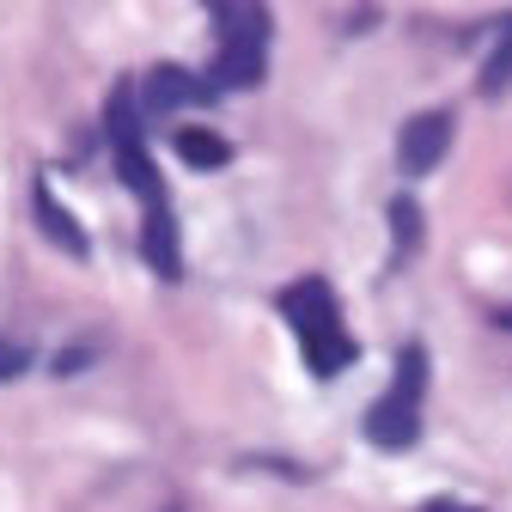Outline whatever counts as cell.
Here are the masks:
<instances>
[{
  "instance_id": "obj_1",
  "label": "cell",
  "mask_w": 512,
  "mask_h": 512,
  "mask_svg": "<svg viewBox=\"0 0 512 512\" xmlns=\"http://www.w3.org/2000/svg\"><path fill=\"white\" fill-rule=\"evenodd\" d=\"M281 317L293 324V336H299V348H305V366H311L317 378H336V372L354 366L360 348H354V336L342 330V305H336L330 281H317V275L293 281V287L281 293Z\"/></svg>"
},
{
  "instance_id": "obj_2",
  "label": "cell",
  "mask_w": 512,
  "mask_h": 512,
  "mask_svg": "<svg viewBox=\"0 0 512 512\" xmlns=\"http://www.w3.org/2000/svg\"><path fill=\"white\" fill-rule=\"evenodd\" d=\"M421 391H427V354L421 348H403L391 391L366 409V439L378 445V452H403V445L421 439Z\"/></svg>"
},
{
  "instance_id": "obj_3",
  "label": "cell",
  "mask_w": 512,
  "mask_h": 512,
  "mask_svg": "<svg viewBox=\"0 0 512 512\" xmlns=\"http://www.w3.org/2000/svg\"><path fill=\"white\" fill-rule=\"evenodd\" d=\"M220 31V61H214V80L220 86H263L269 74V13L263 7H214Z\"/></svg>"
},
{
  "instance_id": "obj_4",
  "label": "cell",
  "mask_w": 512,
  "mask_h": 512,
  "mask_svg": "<svg viewBox=\"0 0 512 512\" xmlns=\"http://www.w3.org/2000/svg\"><path fill=\"white\" fill-rule=\"evenodd\" d=\"M445 153H452V110H421V116L403 122V135H397L403 177H427Z\"/></svg>"
},
{
  "instance_id": "obj_5",
  "label": "cell",
  "mask_w": 512,
  "mask_h": 512,
  "mask_svg": "<svg viewBox=\"0 0 512 512\" xmlns=\"http://www.w3.org/2000/svg\"><path fill=\"white\" fill-rule=\"evenodd\" d=\"M208 98H214L208 80H196L189 68H177V61H159V68L141 80V110L147 116H171L183 104H208Z\"/></svg>"
},
{
  "instance_id": "obj_6",
  "label": "cell",
  "mask_w": 512,
  "mask_h": 512,
  "mask_svg": "<svg viewBox=\"0 0 512 512\" xmlns=\"http://www.w3.org/2000/svg\"><path fill=\"white\" fill-rule=\"evenodd\" d=\"M141 250L147 263L159 269V281H177L183 275V256H177V226H171V208H147V232H141Z\"/></svg>"
},
{
  "instance_id": "obj_7",
  "label": "cell",
  "mask_w": 512,
  "mask_h": 512,
  "mask_svg": "<svg viewBox=\"0 0 512 512\" xmlns=\"http://www.w3.org/2000/svg\"><path fill=\"white\" fill-rule=\"evenodd\" d=\"M104 135H110V153L141 147V104H135V86H116V92H110V104H104Z\"/></svg>"
},
{
  "instance_id": "obj_8",
  "label": "cell",
  "mask_w": 512,
  "mask_h": 512,
  "mask_svg": "<svg viewBox=\"0 0 512 512\" xmlns=\"http://www.w3.org/2000/svg\"><path fill=\"white\" fill-rule=\"evenodd\" d=\"M177 159L196 165V171H220L232 159V147L214 135V128H183V135H177Z\"/></svg>"
},
{
  "instance_id": "obj_9",
  "label": "cell",
  "mask_w": 512,
  "mask_h": 512,
  "mask_svg": "<svg viewBox=\"0 0 512 512\" xmlns=\"http://www.w3.org/2000/svg\"><path fill=\"white\" fill-rule=\"evenodd\" d=\"M37 220H43V232H49L61 250H68V256H86V232L74 226V214L61 208V202L49 196V189H37Z\"/></svg>"
},
{
  "instance_id": "obj_10",
  "label": "cell",
  "mask_w": 512,
  "mask_h": 512,
  "mask_svg": "<svg viewBox=\"0 0 512 512\" xmlns=\"http://www.w3.org/2000/svg\"><path fill=\"white\" fill-rule=\"evenodd\" d=\"M506 86H512V37L488 55V68H482V92H488V98H500Z\"/></svg>"
},
{
  "instance_id": "obj_11",
  "label": "cell",
  "mask_w": 512,
  "mask_h": 512,
  "mask_svg": "<svg viewBox=\"0 0 512 512\" xmlns=\"http://www.w3.org/2000/svg\"><path fill=\"white\" fill-rule=\"evenodd\" d=\"M391 220H397V244L415 250V238H421V208H415L409 196H397V202H391Z\"/></svg>"
},
{
  "instance_id": "obj_12",
  "label": "cell",
  "mask_w": 512,
  "mask_h": 512,
  "mask_svg": "<svg viewBox=\"0 0 512 512\" xmlns=\"http://www.w3.org/2000/svg\"><path fill=\"white\" fill-rule=\"evenodd\" d=\"M25 360H31V354H25L19 342H7V336H0V384H7V378H19V372H25Z\"/></svg>"
},
{
  "instance_id": "obj_13",
  "label": "cell",
  "mask_w": 512,
  "mask_h": 512,
  "mask_svg": "<svg viewBox=\"0 0 512 512\" xmlns=\"http://www.w3.org/2000/svg\"><path fill=\"white\" fill-rule=\"evenodd\" d=\"M421 512H482V506H458V500H433V506H421Z\"/></svg>"
},
{
  "instance_id": "obj_14",
  "label": "cell",
  "mask_w": 512,
  "mask_h": 512,
  "mask_svg": "<svg viewBox=\"0 0 512 512\" xmlns=\"http://www.w3.org/2000/svg\"><path fill=\"white\" fill-rule=\"evenodd\" d=\"M494 324H500V330H512V305H506V311H494Z\"/></svg>"
}]
</instances>
